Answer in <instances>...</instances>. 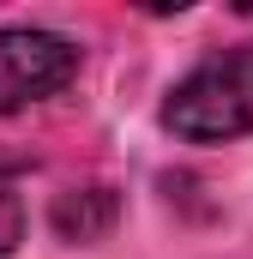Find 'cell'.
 <instances>
[{
    "label": "cell",
    "instance_id": "cell-3",
    "mask_svg": "<svg viewBox=\"0 0 253 259\" xmlns=\"http://www.w3.org/2000/svg\"><path fill=\"white\" fill-rule=\"evenodd\" d=\"M121 217V199L109 187H72V193L55 199V229L66 241H103Z\"/></svg>",
    "mask_w": 253,
    "mask_h": 259
},
{
    "label": "cell",
    "instance_id": "cell-4",
    "mask_svg": "<svg viewBox=\"0 0 253 259\" xmlns=\"http://www.w3.org/2000/svg\"><path fill=\"white\" fill-rule=\"evenodd\" d=\"M18 235H24V205H18L12 187H0V253H12Z\"/></svg>",
    "mask_w": 253,
    "mask_h": 259
},
{
    "label": "cell",
    "instance_id": "cell-1",
    "mask_svg": "<svg viewBox=\"0 0 253 259\" xmlns=\"http://www.w3.org/2000/svg\"><path fill=\"white\" fill-rule=\"evenodd\" d=\"M163 127L187 145H223V139L253 133V49H229V55L199 61L169 91Z\"/></svg>",
    "mask_w": 253,
    "mask_h": 259
},
{
    "label": "cell",
    "instance_id": "cell-5",
    "mask_svg": "<svg viewBox=\"0 0 253 259\" xmlns=\"http://www.w3.org/2000/svg\"><path fill=\"white\" fill-rule=\"evenodd\" d=\"M6 163H12V157H0V169H6Z\"/></svg>",
    "mask_w": 253,
    "mask_h": 259
},
{
    "label": "cell",
    "instance_id": "cell-2",
    "mask_svg": "<svg viewBox=\"0 0 253 259\" xmlns=\"http://www.w3.org/2000/svg\"><path fill=\"white\" fill-rule=\"evenodd\" d=\"M78 72V49L55 30H0V115L55 97Z\"/></svg>",
    "mask_w": 253,
    "mask_h": 259
}]
</instances>
